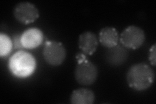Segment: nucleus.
Masks as SVG:
<instances>
[{"instance_id":"nucleus-3","label":"nucleus","mask_w":156,"mask_h":104,"mask_svg":"<svg viewBox=\"0 0 156 104\" xmlns=\"http://www.w3.org/2000/svg\"><path fill=\"white\" fill-rule=\"evenodd\" d=\"M76 81L81 85L88 86L93 84L98 77L97 67L88 59L78 61L74 72Z\"/></svg>"},{"instance_id":"nucleus-10","label":"nucleus","mask_w":156,"mask_h":104,"mask_svg":"<svg viewBox=\"0 0 156 104\" xmlns=\"http://www.w3.org/2000/svg\"><path fill=\"white\" fill-rule=\"evenodd\" d=\"M99 42L104 47L110 48L119 44V34L116 29L111 27L101 29L99 33Z\"/></svg>"},{"instance_id":"nucleus-13","label":"nucleus","mask_w":156,"mask_h":104,"mask_svg":"<svg viewBox=\"0 0 156 104\" xmlns=\"http://www.w3.org/2000/svg\"><path fill=\"white\" fill-rule=\"evenodd\" d=\"M21 34H14L13 35V39H12V43H13V47L14 49H23V48L22 45L21 41Z\"/></svg>"},{"instance_id":"nucleus-6","label":"nucleus","mask_w":156,"mask_h":104,"mask_svg":"<svg viewBox=\"0 0 156 104\" xmlns=\"http://www.w3.org/2000/svg\"><path fill=\"white\" fill-rule=\"evenodd\" d=\"M14 16L23 24L27 25L35 22L39 17V12L35 5L27 2L18 3L13 10Z\"/></svg>"},{"instance_id":"nucleus-12","label":"nucleus","mask_w":156,"mask_h":104,"mask_svg":"<svg viewBox=\"0 0 156 104\" xmlns=\"http://www.w3.org/2000/svg\"><path fill=\"white\" fill-rule=\"evenodd\" d=\"M13 47V43L7 34H0V56L2 57H7L11 53Z\"/></svg>"},{"instance_id":"nucleus-5","label":"nucleus","mask_w":156,"mask_h":104,"mask_svg":"<svg viewBox=\"0 0 156 104\" xmlns=\"http://www.w3.org/2000/svg\"><path fill=\"white\" fill-rule=\"evenodd\" d=\"M119 39L122 45L126 49H136L143 44L145 34L139 27L130 26L122 32Z\"/></svg>"},{"instance_id":"nucleus-2","label":"nucleus","mask_w":156,"mask_h":104,"mask_svg":"<svg viewBox=\"0 0 156 104\" xmlns=\"http://www.w3.org/2000/svg\"><path fill=\"white\" fill-rule=\"evenodd\" d=\"M9 67L14 76L18 77H27L35 71L36 61L31 53L20 51L10 58Z\"/></svg>"},{"instance_id":"nucleus-14","label":"nucleus","mask_w":156,"mask_h":104,"mask_svg":"<svg viewBox=\"0 0 156 104\" xmlns=\"http://www.w3.org/2000/svg\"><path fill=\"white\" fill-rule=\"evenodd\" d=\"M155 52H156V45L155 44H154V45L151 47L150 49V52H149V61L153 66H155V64H156Z\"/></svg>"},{"instance_id":"nucleus-8","label":"nucleus","mask_w":156,"mask_h":104,"mask_svg":"<svg viewBox=\"0 0 156 104\" xmlns=\"http://www.w3.org/2000/svg\"><path fill=\"white\" fill-rule=\"evenodd\" d=\"M43 33L35 27L26 29L21 34L20 41L23 49H31L38 47L43 41Z\"/></svg>"},{"instance_id":"nucleus-4","label":"nucleus","mask_w":156,"mask_h":104,"mask_svg":"<svg viewBox=\"0 0 156 104\" xmlns=\"http://www.w3.org/2000/svg\"><path fill=\"white\" fill-rule=\"evenodd\" d=\"M66 49L62 44L55 41H48L43 49L45 61L51 66H59L66 58Z\"/></svg>"},{"instance_id":"nucleus-1","label":"nucleus","mask_w":156,"mask_h":104,"mask_svg":"<svg viewBox=\"0 0 156 104\" xmlns=\"http://www.w3.org/2000/svg\"><path fill=\"white\" fill-rule=\"evenodd\" d=\"M126 80L129 87L133 90L145 91L154 83L155 72L145 63L135 64L131 66L127 72Z\"/></svg>"},{"instance_id":"nucleus-7","label":"nucleus","mask_w":156,"mask_h":104,"mask_svg":"<svg viewBox=\"0 0 156 104\" xmlns=\"http://www.w3.org/2000/svg\"><path fill=\"white\" fill-rule=\"evenodd\" d=\"M129 53L127 49L122 45L107 48L105 53V61L111 66L122 65L128 60Z\"/></svg>"},{"instance_id":"nucleus-9","label":"nucleus","mask_w":156,"mask_h":104,"mask_svg":"<svg viewBox=\"0 0 156 104\" xmlns=\"http://www.w3.org/2000/svg\"><path fill=\"white\" fill-rule=\"evenodd\" d=\"M78 46L85 55L92 56L96 51L98 46V40L94 33L86 31L80 34L78 39Z\"/></svg>"},{"instance_id":"nucleus-11","label":"nucleus","mask_w":156,"mask_h":104,"mask_svg":"<svg viewBox=\"0 0 156 104\" xmlns=\"http://www.w3.org/2000/svg\"><path fill=\"white\" fill-rule=\"evenodd\" d=\"M94 101V93L86 88L76 89L70 96V102L73 104H92Z\"/></svg>"}]
</instances>
